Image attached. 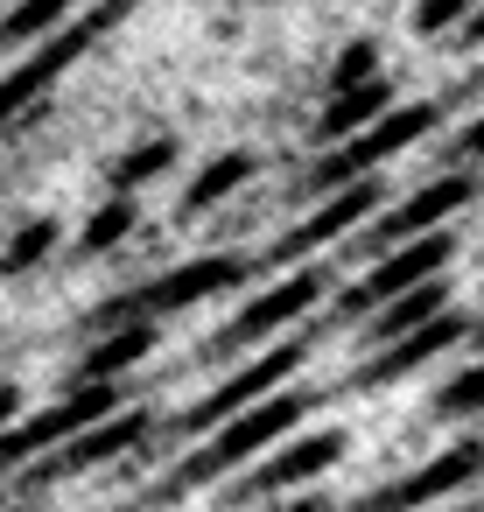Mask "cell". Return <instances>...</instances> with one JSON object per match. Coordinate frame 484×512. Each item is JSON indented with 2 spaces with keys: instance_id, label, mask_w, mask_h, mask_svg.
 Wrapping results in <instances>:
<instances>
[{
  "instance_id": "obj_1",
  "label": "cell",
  "mask_w": 484,
  "mask_h": 512,
  "mask_svg": "<svg viewBox=\"0 0 484 512\" xmlns=\"http://www.w3.org/2000/svg\"><path fill=\"white\" fill-rule=\"evenodd\" d=\"M442 400L421 386H379L337 407L330 421V477L337 491H372L407 470H421L442 449Z\"/></svg>"
}]
</instances>
